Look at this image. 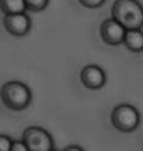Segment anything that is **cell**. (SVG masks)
<instances>
[{"instance_id":"cell-11","label":"cell","mask_w":143,"mask_h":151,"mask_svg":"<svg viewBox=\"0 0 143 151\" xmlns=\"http://www.w3.org/2000/svg\"><path fill=\"white\" fill-rule=\"evenodd\" d=\"M79 2H80V5H83L88 9H95V8H100L106 0H79Z\"/></svg>"},{"instance_id":"cell-7","label":"cell","mask_w":143,"mask_h":151,"mask_svg":"<svg viewBox=\"0 0 143 151\" xmlns=\"http://www.w3.org/2000/svg\"><path fill=\"white\" fill-rule=\"evenodd\" d=\"M80 80L88 90H100L106 85V73L99 65H86L80 71Z\"/></svg>"},{"instance_id":"cell-5","label":"cell","mask_w":143,"mask_h":151,"mask_svg":"<svg viewBox=\"0 0 143 151\" xmlns=\"http://www.w3.org/2000/svg\"><path fill=\"white\" fill-rule=\"evenodd\" d=\"M3 28L14 37H25L32 28L31 17L25 12H17V14H5L2 19Z\"/></svg>"},{"instance_id":"cell-12","label":"cell","mask_w":143,"mask_h":151,"mask_svg":"<svg viewBox=\"0 0 143 151\" xmlns=\"http://www.w3.org/2000/svg\"><path fill=\"white\" fill-rule=\"evenodd\" d=\"M12 140L6 134H0V151H11Z\"/></svg>"},{"instance_id":"cell-2","label":"cell","mask_w":143,"mask_h":151,"mask_svg":"<svg viewBox=\"0 0 143 151\" xmlns=\"http://www.w3.org/2000/svg\"><path fill=\"white\" fill-rule=\"evenodd\" d=\"M111 17L126 29L143 28V6L139 0H115L111 8Z\"/></svg>"},{"instance_id":"cell-3","label":"cell","mask_w":143,"mask_h":151,"mask_svg":"<svg viewBox=\"0 0 143 151\" xmlns=\"http://www.w3.org/2000/svg\"><path fill=\"white\" fill-rule=\"evenodd\" d=\"M111 123L122 133H132L140 125V113L134 105L120 104L111 113Z\"/></svg>"},{"instance_id":"cell-4","label":"cell","mask_w":143,"mask_h":151,"mask_svg":"<svg viewBox=\"0 0 143 151\" xmlns=\"http://www.w3.org/2000/svg\"><path fill=\"white\" fill-rule=\"evenodd\" d=\"M22 140L28 147V151H52V136L42 127H28L22 134Z\"/></svg>"},{"instance_id":"cell-13","label":"cell","mask_w":143,"mask_h":151,"mask_svg":"<svg viewBox=\"0 0 143 151\" xmlns=\"http://www.w3.org/2000/svg\"><path fill=\"white\" fill-rule=\"evenodd\" d=\"M11 151H28V147L25 145L23 140H12V145H11Z\"/></svg>"},{"instance_id":"cell-6","label":"cell","mask_w":143,"mask_h":151,"mask_svg":"<svg viewBox=\"0 0 143 151\" xmlns=\"http://www.w3.org/2000/svg\"><path fill=\"white\" fill-rule=\"evenodd\" d=\"M125 34H126V28L112 17L103 20L100 25V37L108 45H112V46L122 45L125 40Z\"/></svg>"},{"instance_id":"cell-1","label":"cell","mask_w":143,"mask_h":151,"mask_svg":"<svg viewBox=\"0 0 143 151\" xmlns=\"http://www.w3.org/2000/svg\"><path fill=\"white\" fill-rule=\"evenodd\" d=\"M0 100L11 111H23L31 105L32 91L23 82L9 80L0 88Z\"/></svg>"},{"instance_id":"cell-8","label":"cell","mask_w":143,"mask_h":151,"mask_svg":"<svg viewBox=\"0 0 143 151\" xmlns=\"http://www.w3.org/2000/svg\"><path fill=\"white\" fill-rule=\"evenodd\" d=\"M123 45L132 52H140L143 51V29L135 28V29H126Z\"/></svg>"},{"instance_id":"cell-10","label":"cell","mask_w":143,"mask_h":151,"mask_svg":"<svg viewBox=\"0 0 143 151\" xmlns=\"http://www.w3.org/2000/svg\"><path fill=\"white\" fill-rule=\"evenodd\" d=\"M26 2V9L31 11V12H40L43 11L48 3H49V0H25Z\"/></svg>"},{"instance_id":"cell-14","label":"cell","mask_w":143,"mask_h":151,"mask_svg":"<svg viewBox=\"0 0 143 151\" xmlns=\"http://www.w3.org/2000/svg\"><path fill=\"white\" fill-rule=\"evenodd\" d=\"M69 150H77V151H82V147H77V145H71V147L65 148V151H69Z\"/></svg>"},{"instance_id":"cell-9","label":"cell","mask_w":143,"mask_h":151,"mask_svg":"<svg viewBox=\"0 0 143 151\" xmlns=\"http://www.w3.org/2000/svg\"><path fill=\"white\" fill-rule=\"evenodd\" d=\"M0 11L5 14H17V12H25L26 2L25 0H0Z\"/></svg>"}]
</instances>
